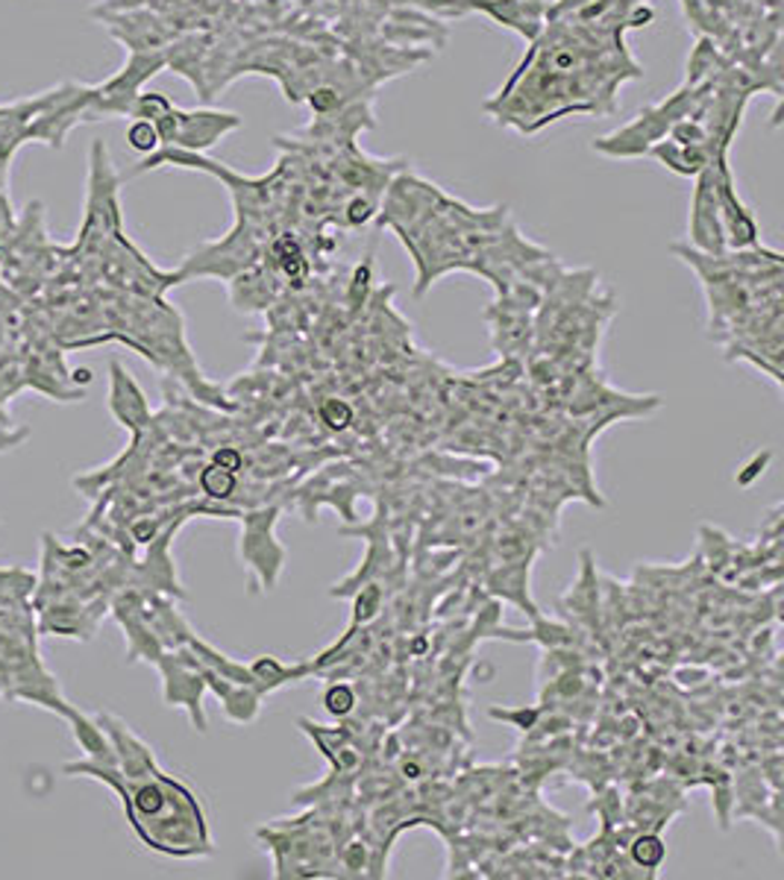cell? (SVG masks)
I'll list each match as a JSON object with an SVG mask.
<instances>
[{
	"instance_id": "484cf974",
	"label": "cell",
	"mask_w": 784,
	"mask_h": 880,
	"mask_svg": "<svg viewBox=\"0 0 784 880\" xmlns=\"http://www.w3.org/2000/svg\"><path fill=\"white\" fill-rule=\"evenodd\" d=\"M400 775L405 778V781H418V778L423 775V769L418 761H403L400 763Z\"/></svg>"
},
{
	"instance_id": "cb8c5ba5",
	"label": "cell",
	"mask_w": 784,
	"mask_h": 880,
	"mask_svg": "<svg viewBox=\"0 0 784 880\" xmlns=\"http://www.w3.org/2000/svg\"><path fill=\"white\" fill-rule=\"evenodd\" d=\"M412 3H418V7L429 9L432 16H441V18L468 16V9H464L461 0H412Z\"/></svg>"
},
{
	"instance_id": "7402d4cb",
	"label": "cell",
	"mask_w": 784,
	"mask_h": 880,
	"mask_svg": "<svg viewBox=\"0 0 784 880\" xmlns=\"http://www.w3.org/2000/svg\"><path fill=\"white\" fill-rule=\"evenodd\" d=\"M321 423H324L326 429H332V432H344V429L353 423V409H350V402L326 400L324 405H321Z\"/></svg>"
},
{
	"instance_id": "ffe728a7",
	"label": "cell",
	"mask_w": 784,
	"mask_h": 880,
	"mask_svg": "<svg viewBox=\"0 0 784 880\" xmlns=\"http://www.w3.org/2000/svg\"><path fill=\"white\" fill-rule=\"evenodd\" d=\"M127 145L133 147L141 156H150V153L159 150V136H156V127L150 120H133L130 129H127Z\"/></svg>"
},
{
	"instance_id": "30bf717a",
	"label": "cell",
	"mask_w": 784,
	"mask_h": 880,
	"mask_svg": "<svg viewBox=\"0 0 784 880\" xmlns=\"http://www.w3.org/2000/svg\"><path fill=\"white\" fill-rule=\"evenodd\" d=\"M696 179L694 201H690V235L694 250L708 253V256H719L728 253L726 241H723V229H719V215H717V188H714V170L712 165L703 170Z\"/></svg>"
},
{
	"instance_id": "e0dca14e",
	"label": "cell",
	"mask_w": 784,
	"mask_h": 880,
	"mask_svg": "<svg viewBox=\"0 0 784 880\" xmlns=\"http://www.w3.org/2000/svg\"><path fill=\"white\" fill-rule=\"evenodd\" d=\"M629 849H631V860H635V866H640V869H658V866L664 863V857H667V845H664V840L655 831L640 833Z\"/></svg>"
},
{
	"instance_id": "52a82bcc",
	"label": "cell",
	"mask_w": 784,
	"mask_h": 880,
	"mask_svg": "<svg viewBox=\"0 0 784 880\" xmlns=\"http://www.w3.org/2000/svg\"><path fill=\"white\" fill-rule=\"evenodd\" d=\"M714 170V188H717V215H719V229H723V241H726L728 253H741V250L758 247V224L746 208V203L737 194L735 174L728 165V153L717 156L712 162Z\"/></svg>"
},
{
	"instance_id": "ba28073f",
	"label": "cell",
	"mask_w": 784,
	"mask_h": 880,
	"mask_svg": "<svg viewBox=\"0 0 784 880\" xmlns=\"http://www.w3.org/2000/svg\"><path fill=\"white\" fill-rule=\"evenodd\" d=\"M276 514H280V508H262V511L242 514V558L253 573H259L262 581H265V590L274 587L285 560V549L274 540Z\"/></svg>"
},
{
	"instance_id": "7c38bea8",
	"label": "cell",
	"mask_w": 784,
	"mask_h": 880,
	"mask_svg": "<svg viewBox=\"0 0 784 880\" xmlns=\"http://www.w3.org/2000/svg\"><path fill=\"white\" fill-rule=\"evenodd\" d=\"M200 669H203V681H206V687H209L212 693L220 698V704H224V713H227L229 722L247 725V722H253L256 716H259V707H262L259 690L251 687V684H235V681L220 678V675H215L203 664H200Z\"/></svg>"
},
{
	"instance_id": "44dd1931",
	"label": "cell",
	"mask_w": 784,
	"mask_h": 880,
	"mask_svg": "<svg viewBox=\"0 0 784 880\" xmlns=\"http://www.w3.org/2000/svg\"><path fill=\"white\" fill-rule=\"evenodd\" d=\"M324 707L335 720H344L356 707V690L350 687V684H332L324 693Z\"/></svg>"
},
{
	"instance_id": "9c48e42d",
	"label": "cell",
	"mask_w": 784,
	"mask_h": 880,
	"mask_svg": "<svg viewBox=\"0 0 784 880\" xmlns=\"http://www.w3.org/2000/svg\"><path fill=\"white\" fill-rule=\"evenodd\" d=\"M468 12H482L493 25L518 32L532 45L541 36L550 12V0H461Z\"/></svg>"
},
{
	"instance_id": "277c9868",
	"label": "cell",
	"mask_w": 784,
	"mask_h": 880,
	"mask_svg": "<svg viewBox=\"0 0 784 880\" xmlns=\"http://www.w3.org/2000/svg\"><path fill=\"white\" fill-rule=\"evenodd\" d=\"M156 136L163 147H177L188 153H206L218 145L220 138L244 127V118L224 109H179L170 106L163 118L154 120Z\"/></svg>"
},
{
	"instance_id": "8fae6325",
	"label": "cell",
	"mask_w": 784,
	"mask_h": 880,
	"mask_svg": "<svg viewBox=\"0 0 784 880\" xmlns=\"http://www.w3.org/2000/svg\"><path fill=\"white\" fill-rule=\"evenodd\" d=\"M109 30L115 39H121L130 53H150V50H165L170 41L168 27L154 18L150 12H130V16L109 18Z\"/></svg>"
},
{
	"instance_id": "d4e9b609",
	"label": "cell",
	"mask_w": 784,
	"mask_h": 880,
	"mask_svg": "<svg viewBox=\"0 0 784 880\" xmlns=\"http://www.w3.org/2000/svg\"><path fill=\"white\" fill-rule=\"evenodd\" d=\"M212 465L224 467V470L229 472H238L244 467V456L235 447H220L218 452L212 456Z\"/></svg>"
},
{
	"instance_id": "4fadbf2b",
	"label": "cell",
	"mask_w": 784,
	"mask_h": 880,
	"mask_svg": "<svg viewBox=\"0 0 784 880\" xmlns=\"http://www.w3.org/2000/svg\"><path fill=\"white\" fill-rule=\"evenodd\" d=\"M647 156L658 159L667 170H673L676 176H699L708 165H712L717 156L723 153H714L708 147H696V145H676V141H655L653 147L647 150Z\"/></svg>"
},
{
	"instance_id": "6da1fadb",
	"label": "cell",
	"mask_w": 784,
	"mask_h": 880,
	"mask_svg": "<svg viewBox=\"0 0 784 880\" xmlns=\"http://www.w3.org/2000/svg\"><path fill=\"white\" fill-rule=\"evenodd\" d=\"M653 18L655 9L647 0H629L599 21L550 16L506 86L482 109L523 136L567 115L615 113L617 88L644 77L623 36L647 27Z\"/></svg>"
},
{
	"instance_id": "5bb4252c",
	"label": "cell",
	"mask_w": 784,
	"mask_h": 880,
	"mask_svg": "<svg viewBox=\"0 0 784 880\" xmlns=\"http://www.w3.org/2000/svg\"><path fill=\"white\" fill-rule=\"evenodd\" d=\"M251 673L256 675V687H259L262 696H267V693H274V690L285 687V684H294V681L306 678L308 673H315V664L285 666L274 655H262L259 661L251 664Z\"/></svg>"
},
{
	"instance_id": "9a60e30c",
	"label": "cell",
	"mask_w": 784,
	"mask_h": 880,
	"mask_svg": "<svg viewBox=\"0 0 784 880\" xmlns=\"http://www.w3.org/2000/svg\"><path fill=\"white\" fill-rule=\"evenodd\" d=\"M526 576H529V564H520V567H506L500 569V573H493L491 578V590L502 593L506 599L518 602V605H523V608H529V614L538 619V610H535V605L523 596L526 590Z\"/></svg>"
},
{
	"instance_id": "3957f363",
	"label": "cell",
	"mask_w": 784,
	"mask_h": 880,
	"mask_svg": "<svg viewBox=\"0 0 784 880\" xmlns=\"http://www.w3.org/2000/svg\"><path fill=\"white\" fill-rule=\"evenodd\" d=\"M703 91L705 86L682 82L679 91H673L667 100L649 106V109H640L638 118L629 120L626 127L615 129L611 136L597 138L594 150L602 153V156H611V159H638V156H647L649 147L655 141H661L676 120L694 113Z\"/></svg>"
},
{
	"instance_id": "d6986e66",
	"label": "cell",
	"mask_w": 784,
	"mask_h": 880,
	"mask_svg": "<svg viewBox=\"0 0 784 880\" xmlns=\"http://www.w3.org/2000/svg\"><path fill=\"white\" fill-rule=\"evenodd\" d=\"M170 106L174 104H170L165 95H159V91H141V95L136 97V104H133L130 118L150 120V124H154L156 118H163V115L168 113Z\"/></svg>"
},
{
	"instance_id": "ac0fdd59",
	"label": "cell",
	"mask_w": 784,
	"mask_h": 880,
	"mask_svg": "<svg viewBox=\"0 0 784 880\" xmlns=\"http://www.w3.org/2000/svg\"><path fill=\"white\" fill-rule=\"evenodd\" d=\"M382 608V590L376 585H371V587H364L362 593H359V599H356V608H353V625H350V632H347V641L350 637H353V632H356L359 625H364V623H371L373 616H376V610Z\"/></svg>"
},
{
	"instance_id": "7a4b0ae2",
	"label": "cell",
	"mask_w": 784,
	"mask_h": 880,
	"mask_svg": "<svg viewBox=\"0 0 784 880\" xmlns=\"http://www.w3.org/2000/svg\"><path fill=\"white\" fill-rule=\"evenodd\" d=\"M109 736L115 752V766H104L89 757L66 763L68 775L98 778L121 795L124 813L133 831L147 849L170 857L209 854V831L197 804L195 792L165 775L154 757V749L138 740L121 720L98 713L95 720Z\"/></svg>"
},
{
	"instance_id": "2e32d148",
	"label": "cell",
	"mask_w": 784,
	"mask_h": 880,
	"mask_svg": "<svg viewBox=\"0 0 784 880\" xmlns=\"http://www.w3.org/2000/svg\"><path fill=\"white\" fill-rule=\"evenodd\" d=\"M197 481H200L203 497L218 499V502H224V499L233 497L235 488H238V479H235V472L224 470V467H218V465H206V467H203L200 476H197Z\"/></svg>"
},
{
	"instance_id": "5b68a950",
	"label": "cell",
	"mask_w": 784,
	"mask_h": 880,
	"mask_svg": "<svg viewBox=\"0 0 784 880\" xmlns=\"http://www.w3.org/2000/svg\"><path fill=\"white\" fill-rule=\"evenodd\" d=\"M165 68V50H150V53H130L124 68L115 77H109L100 86H91L89 106L82 120H109V118H130V109L136 97L150 77Z\"/></svg>"
},
{
	"instance_id": "8992f818",
	"label": "cell",
	"mask_w": 784,
	"mask_h": 880,
	"mask_svg": "<svg viewBox=\"0 0 784 880\" xmlns=\"http://www.w3.org/2000/svg\"><path fill=\"white\" fill-rule=\"evenodd\" d=\"M156 666L165 681V704L168 707H183L188 711L197 731H206V711H203V693H206V681H203L200 661L188 646L170 648L156 657Z\"/></svg>"
},
{
	"instance_id": "603a6c76",
	"label": "cell",
	"mask_w": 784,
	"mask_h": 880,
	"mask_svg": "<svg viewBox=\"0 0 784 880\" xmlns=\"http://www.w3.org/2000/svg\"><path fill=\"white\" fill-rule=\"evenodd\" d=\"M491 716L493 720L511 722L518 731H532L535 725H538V720H541V711H538V707H529V711H526V707H518V711H497V707H493Z\"/></svg>"
}]
</instances>
